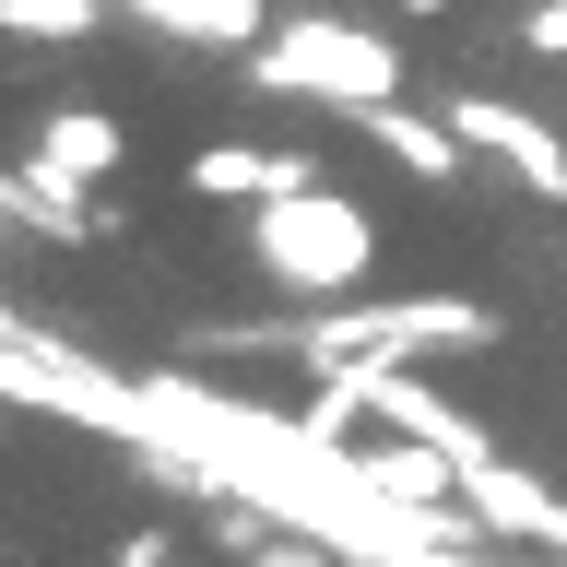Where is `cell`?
Here are the masks:
<instances>
[{"label":"cell","instance_id":"obj_5","mask_svg":"<svg viewBox=\"0 0 567 567\" xmlns=\"http://www.w3.org/2000/svg\"><path fill=\"white\" fill-rule=\"evenodd\" d=\"M35 154H48L60 177H106L131 142H118V118H106V106H48V142H35Z\"/></svg>","mask_w":567,"mask_h":567},{"label":"cell","instance_id":"obj_11","mask_svg":"<svg viewBox=\"0 0 567 567\" xmlns=\"http://www.w3.org/2000/svg\"><path fill=\"white\" fill-rule=\"evenodd\" d=\"M414 12H450V0H414Z\"/></svg>","mask_w":567,"mask_h":567},{"label":"cell","instance_id":"obj_1","mask_svg":"<svg viewBox=\"0 0 567 567\" xmlns=\"http://www.w3.org/2000/svg\"><path fill=\"white\" fill-rule=\"evenodd\" d=\"M248 272L284 284V296H343V284H367V260H379V225H367V202H343V189H272V202L237 225Z\"/></svg>","mask_w":567,"mask_h":567},{"label":"cell","instance_id":"obj_3","mask_svg":"<svg viewBox=\"0 0 567 567\" xmlns=\"http://www.w3.org/2000/svg\"><path fill=\"white\" fill-rule=\"evenodd\" d=\"M450 131L473 142V154H508V166H520L532 189H544V202H567V154H556L544 131H532L520 106H485V95H461V106H450Z\"/></svg>","mask_w":567,"mask_h":567},{"label":"cell","instance_id":"obj_8","mask_svg":"<svg viewBox=\"0 0 567 567\" xmlns=\"http://www.w3.org/2000/svg\"><path fill=\"white\" fill-rule=\"evenodd\" d=\"M520 48H532V60H567V0H532V12H520Z\"/></svg>","mask_w":567,"mask_h":567},{"label":"cell","instance_id":"obj_4","mask_svg":"<svg viewBox=\"0 0 567 567\" xmlns=\"http://www.w3.org/2000/svg\"><path fill=\"white\" fill-rule=\"evenodd\" d=\"M189 189H202V202H272V189H308V154H260V142H202V154H189Z\"/></svg>","mask_w":567,"mask_h":567},{"label":"cell","instance_id":"obj_10","mask_svg":"<svg viewBox=\"0 0 567 567\" xmlns=\"http://www.w3.org/2000/svg\"><path fill=\"white\" fill-rule=\"evenodd\" d=\"M260 567H308V556H260Z\"/></svg>","mask_w":567,"mask_h":567},{"label":"cell","instance_id":"obj_7","mask_svg":"<svg viewBox=\"0 0 567 567\" xmlns=\"http://www.w3.org/2000/svg\"><path fill=\"white\" fill-rule=\"evenodd\" d=\"M106 24V0H12V35H60V48H71V35H95Z\"/></svg>","mask_w":567,"mask_h":567},{"label":"cell","instance_id":"obj_2","mask_svg":"<svg viewBox=\"0 0 567 567\" xmlns=\"http://www.w3.org/2000/svg\"><path fill=\"white\" fill-rule=\"evenodd\" d=\"M260 83H284V95H343V106H390L402 60H390L379 35H354V24H284L272 48H260Z\"/></svg>","mask_w":567,"mask_h":567},{"label":"cell","instance_id":"obj_9","mask_svg":"<svg viewBox=\"0 0 567 567\" xmlns=\"http://www.w3.org/2000/svg\"><path fill=\"white\" fill-rule=\"evenodd\" d=\"M118 567H177V556H166V532H131V544H118Z\"/></svg>","mask_w":567,"mask_h":567},{"label":"cell","instance_id":"obj_6","mask_svg":"<svg viewBox=\"0 0 567 567\" xmlns=\"http://www.w3.org/2000/svg\"><path fill=\"white\" fill-rule=\"evenodd\" d=\"M367 131H379L390 154L414 166V177H461V131H425L414 106H367Z\"/></svg>","mask_w":567,"mask_h":567}]
</instances>
